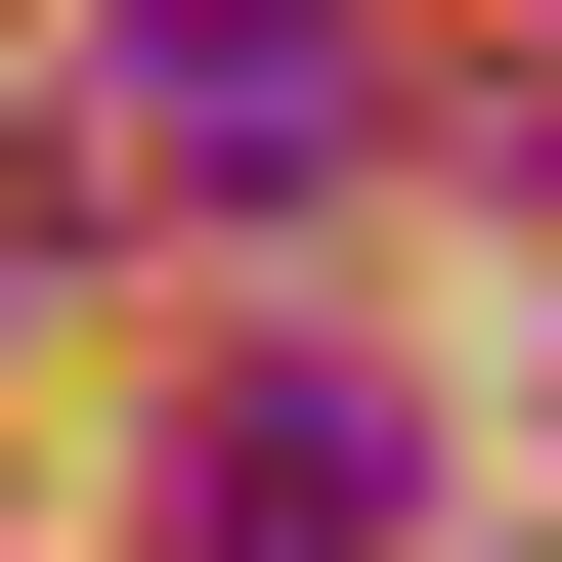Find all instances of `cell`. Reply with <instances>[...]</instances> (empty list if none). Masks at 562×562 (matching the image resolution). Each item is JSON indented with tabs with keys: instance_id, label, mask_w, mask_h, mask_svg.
Wrapping results in <instances>:
<instances>
[{
	"instance_id": "cell-1",
	"label": "cell",
	"mask_w": 562,
	"mask_h": 562,
	"mask_svg": "<svg viewBox=\"0 0 562 562\" xmlns=\"http://www.w3.org/2000/svg\"><path fill=\"white\" fill-rule=\"evenodd\" d=\"M347 131H390V44H347V0H131V173H173V216H303Z\"/></svg>"
},
{
	"instance_id": "cell-3",
	"label": "cell",
	"mask_w": 562,
	"mask_h": 562,
	"mask_svg": "<svg viewBox=\"0 0 562 562\" xmlns=\"http://www.w3.org/2000/svg\"><path fill=\"white\" fill-rule=\"evenodd\" d=\"M44 260H87V173H44V131H0V303H44Z\"/></svg>"
},
{
	"instance_id": "cell-2",
	"label": "cell",
	"mask_w": 562,
	"mask_h": 562,
	"mask_svg": "<svg viewBox=\"0 0 562 562\" xmlns=\"http://www.w3.org/2000/svg\"><path fill=\"white\" fill-rule=\"evenodd\" d=\"M390 519H432V476H390L347 347H216V390H173V562H390Z\"/></svg>"
}]
</instances>
